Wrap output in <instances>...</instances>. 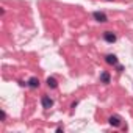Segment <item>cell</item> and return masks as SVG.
I'll use <instances>...</instances> for the list:
<instances>
[{
  "label": "cell",
  "instance_id": "cell-1",
  "mask_svg": "<svg viewBox=\"0 0 133 133\" xmlns=\"http://www.w3.org/2000/svg\"><path fill=\"white\" fill-rule=\"evenodd\" d=\"M92 16H94V19H96L97 22H102V24L108 21V19H107V16H105L103 13H100V11H94V13H92Z\"/></svg>",
  "mask_w": 133,
  "mask_h": 133
},
{
  "label": "cell",
  "instance_id": "cell-2",
  "mask_svg": "<svg viewBox=\"0 0 133 133\" xmlns=\"http://www.w3.org/2000/svg\"><path fill=\"white\" fill-rule=\"evenodd\" d=\"M41 103H42V107L47 110V108H50V107L53 105V100H52L49 96H44V97H42V100H41Z\"/></svg>",
  "mask_w": 133,
  "mask_h": 133
},
{
  "label": "cell",
  "instance_id": "cell-3",
  "mask_svg": "<svg viewBox=\"0 0 133 133\" xmlns=\"http://www.w3.org/2000/svg\"><path fill=\"white\" fill-rule=\"evenodd\" d=\"M103 39H105L107 42H114V41H116V35L111 33V31H105V33H103Z\"/></svg>",
  "mask_w": 133,
  "mask_h": 133
},
{
  "label": "cell",
  "instance_id": "cell-4",
  "mask_svg": "<svg viewBox=\"0 0 133 133\" xmlns=\"http://www.w3.org/2000/svg\"><path fill=\"white\" fill-rule=\"evenodd\" d=\"M108 122H110V125H113V127H119V125H121V119H119L117 116H111V117L108 119Z\"/></svg>",
  "mask_w": 133,
  "mask_h": 133
},
{
  "label": "cell",
  "instance_id": "cell-5",
  "mask_svg": "<svg viewBox=\"0 0 133 133\" xmlns=\"http://www.w3.org/2000/svg\"><path fill=\"white\" fill-rule=\"evenodd\" d=\"M105 59H107L108 64H117V58H116V55H107Z\"/></svg>",
  "mask_w": 133,
  "mask_h": 133
},
{
  "label": "cell",
  "instance_id": "cell-6",
  "mask_svg": "<svg viewBox=\"0 0 133 133\" xmlns=\"http://www.w3.org/2000/svg\"><path fill=\"white\" fill-rule=\"evenodd\" d=\"M28 86H30V88H38V86H39V80H38L36 77H31V78L28 80Z\"/></svg>",
  "mask_w": 133,
  "mask_h": 133
},
{
  "label": "cell",
  "instance_id": "cell-7",
  "mask_svg": "<svg viewBox=\"0 0 133 133\" xmlns=\"http://www.w3.org/2000/svg\"><path fill=\"white\" fill-rule=\"evenodd\" d=\"M47 86H49V88H56V86H58V82H56L53 77H49V78H47Z\"/></svg>",
  "mask_w": 133,
  "mask_h": 133
},
{
  "label": "cell",
  "instance_id": "cell-8",
  "mask_svg": "<svg viewBox=\"0 0 133 133\" xmlns=\"http://www.w3.org/2000/svg\"><path fill=\"white\" fill-rule=\"evenodd\" d=\"M100 78H102V82H103V83H110V75H108L107 72H103V74L100 75Z\"/></svg>",
  "mask_w": 133,
  "mask_h": 133
},
{
  "label": "cell",
  "instance_id": "cell-9",
  "mask_svg": "<svg viewBox=\"0 0 133 133\" xmlns=\"http://www.w3.org/2000/svg\"><path fill=\"white\" fill-rule=\"evenodd\" d=\"M110 2H113V0H110Z\"/></svg>",
  "mask_w": 133,
  "mask_h": 133
}]
</instances>
